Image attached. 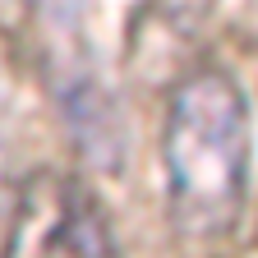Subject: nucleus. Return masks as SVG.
Instances as JSON below:
<instances>
[{
	"mask_svg": "<svg viewBox=\"0 0 258 258\" xmlns=\"http://www.w3.org/2000/svg\"><path fill=\"white\" fill-rule=\"evenodd\" d=\"M5 258H124V253L88 184L60 171H37L19 184Z\"/></svg>",
	"mask_w": 258,
	"mask_h": 258,
	"instance_id": "nucleus-2",
	"label": "nucleus"
},
{
	"mask_svg": "<svg viewBox=\"0 0 258 258\" xmlns=\"http://www.w3.org/2000/svg\"><path fill=\"white\" fill-rule=\"evenodd\" d=\"M171 221L194 240L226 235L249 194V102L226 70H194L171 97L166 134Z\"/></svg>",
	"mask_w": 258,
	"mask_h": 258,
	"instance_id": "nucleus-1",
	"label": "nucleus"
}]
</instances>
